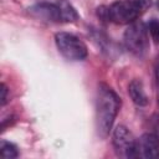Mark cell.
<instances>
[{
	"label": "cell",
	"instance_id": "cell-1",
	"mask_svg": "<svg viewBox=\"0 0 159 159\" xmlns=\"http://www.w3.org/2000/svg\"><path fill=\"white\" fill-rule=\"evenodd\" d=\"M120 108V98L112 87L106 83L98 84L96 97V129L101 138H106L114 123Z\"/></svg>",
	"mask_w": 159,
	"mask_h": 159
},
{
	"label": "cell",
	"instance_id": "cell-2",
	"mask_svg": "<svg viewBox=\"0 0 159 159\" xmlns=\"http://www.w3.org/2000/svg\"><path fill=\"white\" fill-rule=\"evenodd\" d=\"M97 10L99 17L118 25H125L132 24L137 20L140 14L142 6L133 2L132 0H118L108 6H101Z\"/></svg>",
	"mask_w": 159,
	"mask_h": 159
},
{
	"label": "cell",
	"instance_id": "cell-3",
	"mask_svg": "<svg viewBox=\"0 0 159 159\" xmlns=\"http://www.w3.org/2000/svg\"><path fill=\"white\" fill-rule=\"evenodd\" d=\"M124 43L125 47L135 56L143 57L149 48L148 27L142 21H134L129 24L124 31Z\"/></svg>",
	"mask_w": 159,
	"mask_h": 159
},
{
	"label": "cell",
	"instance_id": "cell-4",
	"mask_svg": "<svg viewBox=\"0 0 159 159\" xmlns=\"http://www.w3.org/2000/svg\"><path fill=\"white\" fill-rule=\"evenodd\" d=\"M55 42L60 53L70 61H82L87 57V46L73 34L57 32L55 35Z\"/></svg>",
	"mask_w": 159,
	"mask_h": 159
},
{
	"label": "cell",
	"instance_id": "cell-5",
	"mask_svg": "<svg viewBox=\"0 0 159 159\" xmlns=\"http://www.w3.org/2000/svg\"><path fill=\"white\" fill-rule=\"evenodd\" d=\"M112 142L117 154L125 158L137 157V139L127 127L118 125L113 132Z\"/></svg>",
	"mask_w": 159,
	"mask_h": 159
},
{
	"label": "cell",
	"instance_id": "cell-6",
	"mask_svg": "<svg viewBox=\"0 0 159 159\" xmlns=\"http://www.w3.org/2000/svg\"><path fill=\"white\" fill-rule=\"evenodd\" d=\"M27 10L29 14L36 19L50 22H62L61 11L57 2H39L30 6Z\"/></svg>",
	"mask_w": 159,
	"mask_h": 159
},
{
	"label": "cell",
	"instance_id": "cell-7",
	"mask_svg": "<svg viewBox=\"0 0 159 159\" xmlns=\"http://www.w3.org/2000/svg\"><path fill=\"white\" fill-rule=\"evenodd\" d=\"M137 157L145 159L159 157V138L157 134L145 133L137 139Z\"/></svg>",
	"mask_w": 159,
	"mask_h": 159
},
{
	"label": "cell",
	"instance_id": "cell-8",
	"mask_svg": "<svg viewBox=\"0 0 159 159\" xmlns=\"http://www.w3.org/2000/svg\"><path fill=\"white\" fill-rule=\"evenodd\" d=\"M128 93L133 101V103L138 107H145L149 103V98L144 91L143 82L138 78H134L128 84Z\"/></svg>",
	"mask_w": 159,
	"mask_h": 159
},
{
	"label": "cell",
	"instance_id": "cell-9",
	"mask_svg": "<svg viewBox=\"0 0 159 159\" xmlns=\"http://www.w3.org/2000/svg\"><path fill=\"white\" fill-rule=\"evenodd\" d=\"M56 2L60 6L62 22H75V21H77L80 19L78 12L76 11V9L67 0H57Z\"/></svg>",
	"mask_w": 159,
	"mask_h": 159
},
{
	"label": "cell",
	"instance_id": "cell-10",
	"mask_svg": "<svg viewBox=\"0 0 159 159\" xmlns=\"http://www.w3.org/2000/svg\"><path fill=\"white\" fill-rule=\"evenodd\" d=\"M0 157L4 159H14L19 157L17 147L10 142L1 140L0 142Z\"/></svg>",
	"mask_w": 159,
	"mask_h": 159
},
{
	"label": "cell",
	"instance_id": "cell-11",
	"mask_svg": "<svg viewBox=\"0 0 159 159\" xmlns=\"http://www.w3.org/2000/svg\"><path fill=\"white\" fill-rule=\"evenodd\" d=\"M147 27H148V32L150 34L152 39L157 43H159V19H152L148 22Z\"/></svg>",
	"mask_w": 159,
	"mask_h": 159
},
{
	"label": "cell",
	"instance_id": "cell-12",
	"mask_svg": "<svg viewBox=\"0 0 159 159\" xmlns=\"http://www.w3.org/2000/svg\"><path fill=\"white\" fill-rule=\"evenodd\" d=\"M7 102V87L1 83V106H5Z\"/></svg>",
	"mask_w": 159,
	"mask_h": 159
},
{
	"label": "cell",
	"instance_id": "cell-13",
	"mask_svg": "<svg viewBox=\"0 0 159 159\" xmlns=\"http://www.w3.org/2000/svg\"><path fill=\"white\" fill-rule=\"evenodd\" d=\"M155 77H157V82H158V86H159V56L157 57V61H155Z\"/></svg>",
	"mask_w": 159,
	"mask_h": 159
},
{
	"label": "cell",
	"instance_id": "cell-14",
	"mask_svg": "<svg viewBox=\"0 0 159 159\" xmlns=\"http://www.w3.org/2000/svg\"><path fill=\"white\" fill-rule=\"evenodd\" d=\"M133 2H135V4H138L139 6H143V4H144V1L145 0H132Z\"/></svg>",
	"mask_w": 159,
	"mask_h": 159
},
{
	"label": "cell",
	"instance_id": "cell-15",
	"mask_svg": "<svg viewBox=\"0 0 159 159\" xmlns=\"http://www.w3.org/2000/svg\"><path fill=\"white\" fill-rule=\"evenodd\" d=\"M157 6H158V9H159V0L157 1Z\"/></svg>",
	"mask_w": 159,
	"mask_h": 159
}]
</instances>
